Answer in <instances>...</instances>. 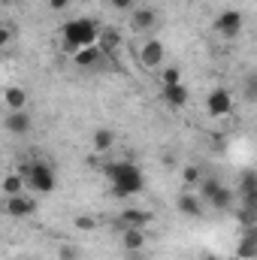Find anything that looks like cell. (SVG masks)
<instances>
[{
	"label": "cell",
	"instance_id": "obj_2",
	"mask_svg": "<svg viewBox=\"0 0 257 260\" xmlns=\"http://www.w3.org/2000/svg\"><path fill=\"white\" fill-rule=\"evenodd\" d=\"M61 34H64V49L73 52V55L79 49H85V46H97V40H100V27L91 18H73V21H67Z\"/></svg>",
	"mask_w": 257,
	"mask_h": 260
},
{
	"label": "cell",
	"instance_id": "obj_3",
	"mask_svg": "<svg viewBox=\"0 0 257 260\" xmlns=\"http://www.w3.org/2000/svg\"><path fill=\"white\" fill-rule=\"evenodd\" d=\"M21 176L40 194H52L55 191V170L49 164H43V160H24L21 164Z\"/></svg>",
	"mask_w": 257,
	"mask_h": 260
},
{
	"label": "cell",
	"instance_id": "obj_14",
	"mask_svg": "<svg viewBox=\"0 0 257 260\" xmlns=\"http://www.w3.org/2000/svg\"><path fill=\"white\" fill-rule=\"evenodd\" d=\"M100 58H106V52H103L100 46H85V49H79V52L73 55V61L79 67H85V70H88V67H97Z\"/></svg>",
	"mask_w": 257,
	"mask_h": 260
},
{
	"label": "cell",
	"instance_id": "obj_20",
	"mask_svg": "<svg viewBox=\"0 0 257 260\" xmlns=\"http://www.w3.org/2000/svg\"><path fill=\"white\" fill-rule=\"evenodd\" d=\"M257 191V170H245L242 179H239V194H254Z\"/></svg>",
	"mask_w": 257,
	"mask_h": 260
},
{
	"label": "cell",
	"instance_id": "obj_23",
	"mask_svg": "<svg viewBox=\"0 0 257 260\" xmlns=\"http://www.w3.org/2000/svg\"><path fill=\"white\" fill-rule=\"evenodd\" d=\"M236 221L242 224V230H245V227H257V212H254V209H245V206H239V212H236Z\"/></svg>",
	"mask_w": 257,
	"mask_h": 260
},
{
	"label": "cell",
	"instance_id": "obj_1",
	"mask_svg": "<svg viewBox=\"0 0 257 260\" xmlns=\"http://www.w3.org/2000/svg\"><path fill=\"white\" fill-rule=\"evenodd\" d=\"M106 179L112 182V191L118 197H136L145 188V176L133 160H115L106 167Z\"/></svg>",
	"mask_w": 257,
	"mask_h": 260
},
{
	"label": "cell",
	"instance_id": "obj_16",
	"mask_svg": "<svg viewBox=\"0 0 257 260\" xmlns=\"http://www.w3.org/2000/svg\"><path fill=\"white\" fill-rule=\"evenodd\" d=\"M179 212L188 215V218H200V215H203V203H200V197L191 194V191H185V194L179 197Z\"/></svg>",
	"mask_w": 257,
	"mask_h": 260
},
{
	"label": "cell",
	"instance_id": "obj_10",
	"mask_svg": "<svg viewBox=\"0 0 257 260\" xmlns=\"http://www.w3.org/2000/svg\"><path fill=\"white\" fill-rule=\"evenodd\" d=\"M3 124H6V130H9L12 136H24V133H30V127H34V121H30L27 109H21V112H9Z\"/></svg>",
	"mask_w": 257,
	"mask_h": 260
},
{
	"label": "cell",
	"instance_id": "obj_34",
	"mask_svg": "<svg viewBox=\"0 0 257 260\" xmlns=\"http://www.w3.org/2000/svg\"><path fill=\"white\" fill-rule=\"evenodd\" d=\"M6 3H21V0H6Z\"/></svg>",
	"mask_w": 257,
	"mask_h": 260
},
{
	"label": "cell",
	"instance_id": "obj_8",
	"mask_svg": "<svg viewBox=\"0 0 257 260\" xmlns=\"http://www.w3.org/2000/svg\"><path fill=\"white\" fill-rule=\"evenodd\" d=\"M236 257L239 260H254L257 257V227H245L239 242H236Z\"/></svg>",
	"mask_w": 257,
	"mask_h": 260
},
{
	"label": "cell",
	"instance_id": "obj_25",
	"mask_svg": "<svg viewBox=\"0 0 257 260\" xmlns=\"http://www.w3.org/2000/svg\"><path fill=\"white\" fill-rule=\"evenodd\" d=\"M218 188H221V179H203V182H200V197H203V200H212Z\"/></svg>",
	"mask_w": 257,
	"mask_h": 260
},
{
	"label": "cell",
	"instance_id": "obj_4",
	"mask_svg": "<svg viewBox=\"0 0 257 260\" xmlns=\"http://www.w3.org/2000/svg\"><path fill=\"white\" fill-rule=\"evenodd\" d=\"M242 24H245V18H242V12H239V9H224V12L215 18V30H218L224 40L239 37V34H242Z\"/></svg>",
	"mask_w": 257,
	"mask_h": 260
},
{
	"label": "cell",
	"instance_id": "obj_28",
	"mask_svg": "<svg viewBox=\"0 0 257 260\" xmlns=\"http://www.w3.org/2000/svg\"><path fill=\"white\" fill-rule=\"evenodd\" d=\"M61 260H76L79 254H76V248L73 245H61V254H58Z\"/></svg>",
	"mask_w": 257,
	"mask_h": 260
},
{
	"label": "cell",
	"instance_id": "obj_15",
	"mask_svg": "<svg viewBox=\"0 0 257 260\" xmlns=\"http://www.w3.org/2000/svg\"><path fill=\"white\" fill-rule=\"evenodd\" d=\"M3 103H6V109L9 112H21L24 106H27V94H24V88H6L3 91Z\"/></svg>",
	"mask_w": 257,
	"mask_h": 260
},
{
	"label": "cell",
	"instance_id": "obj_6",
	"mask_svg": "<svg viewBox=\"0 0 257 260\" xmlns=\"http://www.w3.org/2000/svg\"><path fill=\"white\" fill-rule=\"evenodd\" d=\"M37 212V200L27 194H15V197H6V215L12 218H24V215H34Z\"/></svg>",
	"mask_w": 257,
	"mask_h": 260
},
{
	"label": "cell",
	"instance_id": "obj_21",
	"mask_svg": "<svg viewBox=\"0 0 257 260\" xmlns=\"http://www.w3.org/2000/svg\"><path fill=\"white\" fill-rule=\"evenodd\" d=\"M118 43H121V37H118L115 30H103V34H100V40H97V46H100V49H103L106 55H109V52H112V49H115Z\"/></svg>",
	"mask_w": 257,
	"mask_h": 260
},
{
	"label": "cell",
	"instance_id": "obj_13",
	"mask_svg": "<svg viewBox=\"0 0 257 260\" xmlns=\"http://www.w3.org/2000/svg\"><path fill=\"white\" fill-rule=\"evenodd\" d=\"M164 100H167L173 109H185L188 100H191V94H188V88L179 82V85H167V88H164Z\"/></svg>",
	"mask_w": 257,
	"mask_h": 260
},
{
	"label": "cell",
	"instance_id": "obj_17",
	"mask_svg": "<svg viewBox=\"0 0 257 260\" xmlns=\"http://www.w3.org/2000/svg\"><path fill=\"white\" fill-rule=\"evenodd\" d=\"M91 142H94L97 154H103V151H109V148L115 145V133H112L109 127H97L94 130V136H91Z\"/></svg>",
	"mask_w": 257,
	"mask_h": 260
},
{
	"label": "cell",
	"instance_id": "obj_32",
	"mask_svg": "<svg viewBox=\"0 0 257 260\" xmlns=\"http://www.w3.org/2000/svg\"><path fill=\"white\" fill-rule=\"evenodd\" d=\"M200 260H221V257H218V254H212V251H206V254H203Z\"/></svg>",
	"mask_w": 257,
	"mask_h": 260
},
{
	"label": "cell",
	"instance_id": "obj_27",
	"mask_svg": "<svg viewBox=\"0 0 257 260\" xmlns=\"http://www.w3.org/2000/svg\"><path fill=\"white\" fill-rule=\"evenodd\" d=\"M179 82H182V73H179L176 67L164 70V88H167V85H179Z\"/></svg>",
	"mask_w": 257,
	"mask_h": 260
},
{
	"label": "cell",
	"instance_id": "obj_7",
	"mask_svg": "<svg viewBox=\"0 0 257 260\" xmlns=\"http://www.w3.org/2000/svg\"><path fill=\"white\" fill-rule=\"evenodd\" d=\"M154 24H157V12L151 6H142V9H133L130 12V27L133 30L148 34V30H154Z\"/></svg>",
	"mask_w": 257,
	"mask_h": 260
},
{
	"label": "cell",
	"instance_id": "obj_19",
	"mask_svg": "<svg viewBox=\"0 0 257 260\" xmlns=\"http://www.w3.org/2000/svg\"><path fill=\"white\" fill-rule=\"evenodd\" d=\"M209 203H212L215 209H230V206H233V191H230L227 185H221V188L215 191V197H212Z\"/></svg>",
	"mask_w": 257,
	"mask_h": 260
},
{
	"label": "cell",
	"instance_id": "obj_33",
	"mask_svg": "<svg viewBox=\"0 0 257 260\" xmlns=\"http://www.w3.org/2000/svg\"><path fill=\"white\" fill-rule=\"evenodd\" d=\"M133 260H145V257H142V254H133Z\"/></svg>",
	"mask_w": 257,
	"mask_h": 260
},
{
	"label": "cell",
	"instance_id": "obj_29",
	"mask_svg": "<svg viewBox=\"0 0 257 260\" xmlns=\"http://www.w3.org/2000/svg\"><path fill=\"white\" fill-rule=\"evenodd\" d=\"M242 206H245V209H254V212H257V191H254V194H245V197H242Z\"/></svg>",
	"mask_w": 257,
	"mask_h": 260
},
{
	"label": "cell",
	"instance_id": "obj_11",
	"mask_svg": "<svg viewBox=\"0 0 257 260\" xmlns=\"http://www.w3.org/2000/svg\"><path fill=\"white\" fill-rule=\"evenodd\" d=\"M121 245L124 251H142L145 248V227H121Z\"/></svg>",
	"mask_w": 257,
	"mask_h": 260
},
{
	"label": "cell",
	"instance_id": "obj_30",
	"mask_svg": "<svg viewBox=\"0 0 257 260\" xmlns=\"http://www.w3.org/2000/svg\"><path fill=\"white\" fill-rule=\"evenodd\" d=\"M112 6H115V9H130V12H133V0H112Z\"/></svg>",
	"mask_w": 257,
	"mask_h": 260
},
{
	"label": "cell",
	"instance_id": "obj_26",
	"mask_svg": "<svg viewBox=\"0 0 257 260\" xmlns=\"http://www.w3.org/2000/svg\"><path fill=\"white\" fill-rule=\"evenodd\" d=\"M242 94H245V100H248V103H257V73H254V76H248V79L242 82Z\"/></svg>",
	"mask_w": 257,
	"mask_h": 260
},
{
	"label": "cell",
	"instance_id": "obj_22",
	"mask_svg": "<svg viewBox=\"0 0 257 260\" xmlns=\"http://www.w3.org/2000/svg\"><path fill=\"white\" fill-rule=\"evenodd\" d=\"M182 182H185L188 188H197V185L203 182V170H200V167H185V170H182Z\"/></svg>",
	"mask_w": 257,
	"mask_h": 260
},
{
	"label": "cell",
	"instance_id": "obj_31",
	"mask_svg": "<svg viewBox=\"0 0 257 260\" xmlns=\"http://www.w3.org/2000/svg\"><path fill=\"white\" fill-rule=\"evenodd\" d=\"M49 6H52V9H67L70 0H49Z\"/></svg>",
	"mask_w": 257,
	"mask_h": 260
},
{
	"label": "cell",
	"instance_id": "obj_24",
	"mask_svg": "<svg viewBox=\"0 0 257 260\" xmlns=\"http://www.w3.org/2000/svg\"><path fill=\"white\" fill-rule=\"evenodd\" d=\"M73 227L82 230V233H91V230H97V218H91V215H76V218H73Z\"/></svg>",
	"mask_w": 257,
	"mask_h": 260
},
{
	"label": "cell",
	"instance_id": "obj_5",
	"mask_svg": "<svg viewBox=\"0 0 257 260\" xmlns=\"http://www.w3.org/2000/svg\"><path fill=\"white\" fill-rule=\"evenodd\" d=\"M206 112H209L212 118H224V115H230V112H233V94H230L227 88H215V91H209V97H206Z\"/></svg>",
	"mask_w": 257,
	"mask_h": 260
},
{
	"label": "cell",
	"instance_id": "obj_18",
	"mask_svg": "<svg viewBox=\"0 0 257 260\" xmlns=\"http://www.w3.org/2000/svg\"><path fill=\"white\" fill-rule=\"evenodd\" d=\"M24 185H27V179H24L21 173H9V176L3 179V194H6V197L24 194Z\"/></svg>",
	"mask_w": 257,
	"mask_h": 260
},
{
	"label": "cell",
	"instance_id": "obj_12",
	"mask_svg": "<svg viewBox=\"0 0 257 260\" xmlns=\"http://www.w3.org/2000/svg\"><path fill=\"white\" fill-rule=\"evenodd\" d=\"M151 218H154L151 212L127 206V209H121V218H118V224H121V227H145V224H151Z\"/></svg>",
	"mask_w": 257,
	"mask_h": 260
},
{
	"label": "cell",
	"instance_id": "obj_9",
	"mask_svg": "<svg viewBox=\"0 0 257 260\" xmlns=\"http://www.w3.org/2000/svg\"><path fill=\"white\" fill-rule=\"evenodd\" d=\"M164 55H167V49H164L160 40H145L142 49H139V61H142L145 67H160Z\"/></svg>",
	"mask_w": 257,
	"mask_h": 260
}]
</instances>
